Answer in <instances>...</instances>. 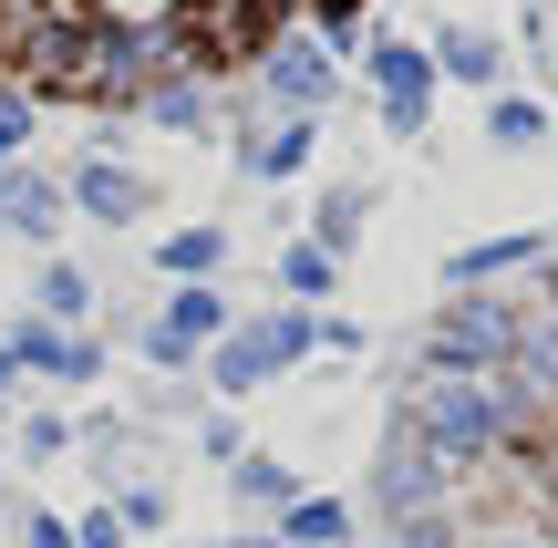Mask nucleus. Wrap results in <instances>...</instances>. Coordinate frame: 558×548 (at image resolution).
Returning a JSON list of instances; mask_svg holds the SVG:
<instances>
[{"label": "nucleus", "mask_w": 558, "mask_h": 548, "mask_svg": "<svg viewBox=\"0 0 558 548\" xmlns=\"http://www.w3.org/2000/svg\"><path fill=\"white\" fill-rule=\"evenodd\" d=\"M300 0H0V73L52 103H166L290 32Z\"/></svg>", "instance_id": "1"}, {"label": "nucleus", "mask_w": 558, "mask_h": 548, "mask_svg": "<svg viewBox=\"0 0 558 548\" xmlns=\"http://www.w3.org/2000/svg\"><path fill=\"white\" fill-rule=\"evenodd\" d=\"M373 73H383V114L414 135V124H424V94H435V52H414V41H383Z\"/></svg>", "instance_id": "2"}, {"label": "nucleus", "mask_w": 558, "mask_h": 548, "mask_svg": "<svg viewBox=\"0 0 558 548\" xmlns=\"http://www.w3.org/2000/svg\"><path fill=\"white\" fill-rule=\"evenodd\" d=\"M538 228H518V239H486V248H465V259L456 269H445V280H456V290H476V280H507V269H538Z\"/></svg>", "instance_id": "3"}, {"label": "nucleus", "mask_w": 558, "mask_h": 548, "mask_svg": "<svg viewBox=\"0 0 558 548\" xmlns=\"http://www.w3.org/2000/svg\"><path fill=\"white\" fill-rule=\"evenodd\" d=\"M435 73H465V83H497V73H507V52H497V41H486V32H445V41H435Z\"/></svg>", "instance_id": "4"}, {"label": "nucleus", "mask_w": 558, "mask_h": 548, "mask_svg": "<svg viewBox=\"0 0 558 548\" xmlns=\"http://www.w3.org/2000/svg\"><path fill=\"white\" fill-rule=\"evenodd\" d=\"M486 135H497V145H548V103L497 94V103H486Z\"/></svg>", "instance_id": "5"}, {"label": "nucleus", "mask_w": 558, "mask_h": 548, "mask_svg": "<svg viewBox=\"0 0 558 548\" xmlns=\"http://www.w3.org/2000/svg\"><path fill=\"white\" fill-rule=\"evenodd\" d=\"M362 11V0H320V21H331V32H341V21H352Z\"/></svg>", "instance_id": "6"}]
</instances>
